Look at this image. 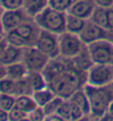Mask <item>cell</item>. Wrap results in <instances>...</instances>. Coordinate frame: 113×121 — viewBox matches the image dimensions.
<instances>
[{"mask_svg":"<svg viewBox=\"0 0 113 121\" xmlns=\"http://www.w3.org/2000/svg\"><path fill=\"white\" fill-rule=\"evenodd\" d=\"M87 80V71L75 65L73 59H67L65 67L47 80V86L57 96L69 98L77 90L84 87Z\"/></svg>","mask_w":113,"mask_h":121,"instance_id":"obj_1","label":"cell"},{"mask_svg":"<svg viewBox=\"0 0 113 121\" xmlns=\"http://www.w3.org/2000/svg\"><path fill=\"white\" fill-rule=\"evenodd\" d=\"M84 90L90 103L89 119L102 120L107 113L109 105L113 100V84L109 86H93L86 83Z\"/></svg>","mask_w":113,"mask_h":121,"instance_id":"obj_2","label":"cell"},{"mask_svg":"<svg viewBox=\"0 0 113 121\" xmlns=\"http://www.w3.org/2000/svg\"><path fill=\"white\" fill-rule=\"evenodd\" d=\"M39 27L54 34L64 33L66 31V12L51 8L48 6L33 17Z\"/></svg>","mask_w":113,"mask_h":121,"instance_id":"obj_3","label":"cell"},{"mask_svg":"<svg viewBox=\"0 0 113 121\" xmlns=\"http://www.w3.org/2000/svg\"><path fill=\"white\" fill-rule=\"evenodd\" d=\"M59 44V57L65 59H75L87 49V45L81 40L79 35L69 32L58 35Z\"/></svg>","mask_w":113,"mask_h":121,"instance_id":"obj_4","label":"cell"},{"mask_svg":"<svg viewBox=\"0 0 113 121\" xmlns=\"http://www.w3.org/2000/svg\"><path fill=\"white\" fill-rule=\"evenodd\" d=\"M87 50L93 63L113 65V40H97L87 45Z\"/></svg>","mask_w":113,"mask_h":121,"instance_id":"obj_5","label":"cell"},{"mask_svg":"<svg viewBox=\"0 0 113 121\" xmlns=\"http://www.w3.org/2000/svg\"><path fill=\"white\" fill-rule=\"evenodd\" d=\"M87 84L93 86H109L113 84V65L93 63L87 71Z\"/></svg>","mask_w":113,"mask_h":121,"instance_id":"obj_6","label":"cell"},{"mask_svg":"<svg viewBox=\"0 0 113 121\" xmlns=\"http://www.w3.org/2000/svg\"><path fill=\"white\" fill-rule=\"evenodd\" d=\"M49 57L35 46L24 48L22 62L28 68L29 72H42L49 61Z\"/></svg>","mask_w":113,"mask_h":121,"instance_id":"obj_7","label":"cell"},{"mask_svg":"<svg viewBox=\"0 0 113 121\" xmlns=\"http://www.w3.org/2000/svg\"><path fill=\"white\" fill-rule=\"evenodd\" d=\"M79 37L86 45H89L91 43L101 39L113 40V32L93 23L92 21L87 20L85 27L82 28L81 33L79 34Z\"/></svg>","mask_w":113,"mask_h":121,"instance_id":"obj_8","label":"cell"},{"mask_svg":"<svg viewBox=\"0 0 113 121\" xmlns=\"http://www.w3.org/2000/svg\"><path fill=\"white\" fill-rule=\"evenodd\" d=\"M35 47L47 55L51 59L59 57V44H58V35L51 32L41 30L37 36Z\"/></svg>","mask_w":113,"mask_h":121,"instance_id":"obj_9","label":"cell"},{"mask_svg":"<svg viewBox=\"0 0 113 121\" xmlns=\"http://www.w3.org/2000/svg\"><path fill=\"white\" fill-rule=\"evenodd\" d=\"M32 19L30 15L25 12L23 8L15 9V10H5L0 17V21L2 23L5 34L7 32L13 31L18 26L22 24L23 22Z\"/></svg>","mask_w":113,"mask_h":121,"instance_id":"obj_10","label":"cell"},{"mask_svg":"<svg viewBox=\"0 0 113 121\" xmlns=\"http://www.w3.org/2000/svg\"><path fill=\"white\" fill-rule=\"evenodd\" d=\"M13 31L17 34H19L22 38H24L31 46H35V43H36L37 36L41 32V28L39 27V25L35 23V21L32 17L30 20L23 22L22 24H20Z\"/></svg>","mask_w":113,"mask_h":121,"instance_id":"obj_11","label":"cell"},{"mask_svg":"<svg viewBox=\"0 0 113 121\" xmlns=\"http://www.w3.org/2000/svg\"><path fill=\"white\" fill-rule=\"evenodd\" d=\"M97 4L93 0H76L67 13L74 14L84 20H89L92 15Z\"/></svg>","mask_w":113,"mask_h":121,"instance_id":"obj_12","label":"cell"},{"mask_svg":"<svg viewBox=\"0 0 113 121\" xmlns=\"http://www.w3.org/2000/svg\"><path fill=\"white\" fill-rule=\"evenodd\" d=\"M23 51H24V48H20L8 44L7 47L5 48L1 57H0V62L3 63L5 65H9L12 63H15V62L22 61Z\"/></svg>","mask_w":113,"mask_h":121,"instance_id":"obj_13","label":"cell"},{"mask_svg":"<svg viewBox=\"0 0 113 121\" xmlns=\"http://www.w3.org/2000/svg\"><path fill=\"white\" fill-rule=\"evenodd\" d=\"M70 100H73L75 104H77L80 107V109L84 111L86 116V119H89L90 117V103H89V98H88L87 94H86L84 87L77 90L73 95L69 97Z\"/></svg>","mask_w":113,"mask_h":121,"instance_id":"obj_14","label":"cell"},{"mask_svg":"<svg viewBox=\"0 0 113 121\" xmlns=\"http://www.w3.org/2000/svg\"><path fill=\"white\" fill-rule=\"evenodd\" d=\"M29 73L30 72H29L28 68L22 61L7 65V78H10L12 80L18 81V80L25 79Z\"/></svg>","mask_w":113,"mask_h":121,"instance_id":"obj_15","label":"cell"},{"mask_svg":"<svg viewBox=\"0 0 113 121\" xmlns=\"http://www.w3.org/2000/svg\"><path fill=\"white\" fill-rule=\"evenodd\" d=\"M46 7H48V0H23L22 8L30 17H34Z\"/></svg>","mask_w":113,"mask_h":121,"instance_id":"obj_16","label":"cell"},{"mask_svg":"<svg viewBox=\"0 0 113 121\" xmlns=\"http://www.w3.org/2000/svg\"><path fill=\"white\" fill-rule=\"evenodd\" d=\"M86 21L79 17H76L74 14L66 13V32L79 35L82 28L85 27Z\"/></svg>","mask_w":113,"mask_h":121,"instance_id":"obj_17","label":"cell"},{"mask_svg":"<svg viewBox=\"0 0 113 121\" xmlns=\"http://www.w3.org/2000/svg\"><path fill=\"white\" fill-rule=\"evenodd\" d=\"M31 95H32V97H33V99L35 100L37 106L44 107L48 101L52 100V99L56 96V94L54 93L48 86H46V87L41 88V90L34 91Z\"/></svg>","mask_w":113,"mask_h":121,"instance_id":"obj_18","label":"cell"},{"mask_svg":"<svg viewBox=\"0 0 113 121\" xmlns=\"http://www.w3.org/2000/svg\"><path fill=\"white\" fill-rule=\"evenodd\" d=\"M26 78H28L32 93L34 91L41 90V88H44L47 86V82H46L45 76L42 72H30Z\"/></svg>","mask_w":113,"mask_h":121,"instance_id":"obj_19","label":"cell"},{"mask_svg":"<svg viewBox=\"0 0 113 121\" xmlns=\"http://www.w3.org/2000/svg\"><path fill=\"white\" fill-rule=\"evenodd\" d=\"M15 106H18L19 108H21L22 110H24L29 113L31 110H33L36 107L37 105L31 94H24V95H20L15 97Z\"/></svg>","mask_w":113,"mask_h":121,"instance_id":"obj_20","label":"cell"},{"mask_svg":"<svg viewBox=\"0 0 113 121\" xmlns=\"http://www.w3.org/2000/svg\"><path fill=\"white\" fill-rule=\"evenodd\" d=\"M89 20L92 21L96 24H98V25L102 26V27L108 28V9L97 6Z\"/></svg>","mask_w":113,"mask_h":121,"instance_id":"obj_21","label":"cell"},{"mask_svg":"<svg viewBox=\"0 0 113 121\" xmlns=\"http://www.w3.org/2000/svg\"><path fill=\"white\" fill-rule=\"evenodd\" d=\"M5 38H6L7 43L10 44V45L17 46V47H20V48L31 47V45H30L24 38H22L19 34H17L14 31L7 32V33L5 34Z\"/></svg>","mask_w":113,"mask_h":121,"instance_id":"obj_22","label":"cell"},{"mask_svg":"<svg viewBox=\"0 0 113 121\" xmlns=\"http://www.w3.org/2000/svg\"><path fill=\"white\" fill-rule=\"evenodd\" d=\"M0 90H1V93L10 94L15 97L17 81L10 79V78H5V79L0 80Z\"/></svg>","mask_w":113,"mask_h":121,"instance_id":"obj_23","label":"cell"},{"mask_svg":"<svg viewBox=\"0 0 113 121\" xmlns=\"http://www.w3.org/2000/svg\"><path fill=\"white\" fill-rule=\"evenodd\" d=\"M65 100V98H63V97H60V96H55L52 100H49L47 103V104L43 107V109H44V111H45L46 116H49L52 115V113H56L57 110H58V108L60 107V105L63 104V101Z\"/></svg>","mask_w":113,"mask_h":121,"instance_id":"obj_24","label":"cell"},{"mask_svg":"<svg viewBox=\"0 0 113 121\" xmlns=\"http://www.w3.org/2000/svg\"><path fill=\"white\" fill-rule=\"evenodd\" d=\"M76 0H48V6L51 8L67 13Z\"/></svg>","mask_w":113,"mask_h":121,"instance_id":"obj_25","label":"cell"},{"mask_svg":"<svg viewBox=\"0 0 113 121\" xmlns=\"http://www.w3.org/2000/svg\"><path fill=\"white\" fill-rule=\"evenodd\" d=\"M15 106V97L13 95L6 93L0 94V108L10 111Z\"/></svg>","mask_w":113,"mask_h":121,"instance_id":"obj_26","label":"cell"},{"mask_svg":"<svg viewBox=\"0 0 113 121\" xmlns=\"http://www.w3.org/2000/svg\"><path fill=\"white\" fill-rule=\"evenodd\" d=\"M29 113L18 106H14L9 111V121H25L28 120Z\"/></svg>","mask_w":113,"mask_h":121,"instance_id":"obj_27","label":"cell"},{"mask_svg":"<svg viewBox=\"0 0 113 121\" xmlns=\"http://www.w3.org/2000/svg\"><path fill=\"white\" fill-rule=\"evenodd\" d=\"M46 113L43 109V107L36 106L33 110L29 112L28 121H45Z\"/></svg>","mask_w":113,"mask_h":121,"instance_id":"obj_28","label":"cell"},{"mask_svg":"<svg viewBox=\"0 0 113 121\" xmlns=\"http://www.w3.org/2000/svg\"><path fill=\"white\" fill-rule=\"evenodd\" d=\"M57 113L63 118L64 121H71L70 119V105H69V100L65 99L63 101V104L60 105V107L57 110Z\"/></svg>","mask_w":113,"mask_h":121,"instance_id":"obj_29","label":"cell"},{"mask_svg":"<svg viewBox=\"0 0 113 121\" xmlns=\"http://www.w3.org/2000/svg\"><path fill=\"white\" fill-rule=\"evenodd\" d=\"M0 6L5 10H15L23 7V0H0Z\"/></svg>","mask_w":113,"mask_h":121,"instance_id":"obj_30","label":"cell"},{"mask_svg":"<svg viewBox=\"0 0 113 121\" xmlns=\"http://www.w3.org/2000/svg\"><path fill=\"white\" fill-rule=\"evenodd\" d=\"M98 7H102V8L109 9L113 7V0H93Z\"/></svg>","mask_w":113,"mask_h":121,"instance_id":"obj_31","label":"cell"},{"mask_svg":"<svg viewBox=\"0 0 113 121\" xmlns=\"http://www.w3.org/2000/svg\"><path fill=\"white\" fill-rule=\"evenodd\" d=\"M102 120H112L113 121V100L111 101V104L109 105V108L107 110V113L104 115Z\"/></svg>","mask_w":113,"mask_h":121,"instance_id":"obj_32","label":"cell"},{"mask_svg":"<svg viewBox=\"0 0 113 121\" xmlns=\"http://www.w3.org/2000/svg\"><path fill=\"white\" fill-rule=\"evenodd\" d=\"M45 121H64V120H63L62 117L56 112V113H52V115H49V116H46Z\"/></svg>","mask_w":113,"mask_h":121,"instance_id":"obj_33","label":"cell"},{"mask_svg":"<svg viewBox=\"0 0 113 121\" xmlns=\"http://www.w3.org/2000/svg\"><path fill=\"white\" fill-rule=\"evenodd\" d=\"M0 121H9V111L0 108Z\"/></svg>","mask_w":113,"mask_h":121,"instance_id":"obj_34","label":"cell"},{"mask_svg":"<svg viewBox=\"0 0 113 121\" xmlns=\"http://www.w3.org/2000/svg\"><path fill=\"white\" fill-rule=\"evenodd\" d=\"M7 78V65L0 62V80Z\"/></svg>","mask_w":113,"mask_h":121,"instance_id":"obj_35","label":"cell"},{"mask_svg":"<svg viewBox=\"0 0 113 121\" xmlns=\"http://www.w3.org/2000/svg\"><path fill=\"white\" fill-rule=\"evenodd\" d=\"M7 45H8V43H7L5 36H3L2 38H0V57H1V55H2L3 50H5V48L7 47Z\"/></svg>","mask_w":113,"mask_h":121,"instance_id":"obj_36","label":"cell"},{"mask_svg":"<svg viewBox=\"0 0 113 121\" xmlns=\"http://www.w3.org/2000/svg\"><path fill=\"white\" fill-rule=\"evenodd\" d=\"M5 35V30H3V26H2V23L0 21V36H3Z\"/></svg>","mask_w":113,"mask_h":121,"instance_id":"obj_37","label":"cell"},{"mask_svg":"<svg viewBox=\"0 0 113 121\" xmlns=\"http://www.w3.org/2000/svg\"><path fill=\"white\" fill-rule=\"evenodd\" d=\"M3 11H5V9H3V8H2V7L0 6V17H1V15H2Z\"/></svg>","mask_w":113,"mask_h":121,"instance_id":"obj_38","label":"cell"},{"mask_svg":"<svg viewBox=\"0 0 113 121\" xmlns=\"http://www.w3.org/2000/svg\"><path fill=\"white\" fill-rule=\"evenodd\" d=\"M3 36H5V35H3ZM3 36H0V38H2V37H3Z\"/></svg>","mask_w":113,"mask_h":121,"instance_id":"obj_39","label":"cell"},{"mask_svg":"<svg viewBox=\"0 0 113 121\" xmlns=\"http://www.w3.org/2000/svg\"><path fill=\"white\" fill-rule=\"evenodd\" d=\"M0 94H1V90H0Z\"/></svg>","mask_w":113,"mask_h":121,"instance_id":"obj_40","label":"cell"}]
</instances>
